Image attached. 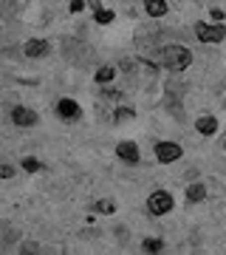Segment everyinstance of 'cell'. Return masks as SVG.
Wrapping results in <instances>:
<instances>
[{"label":"cell","instance_id":"18","mask_svg":"<svg viewBox=\"0 0 226 255\" xmlns=\"http://www.w3.org/2000/svg\"><path fill=\"white\" fill-rule=\"evenodd\" d=\"M23 255H37V244H23Z\"/></svg>","mask_w":226,"mask_h":255},{"label":"cell","instance_id":"9","mask_svg":"<svg viewBox=\"0 0 226 255\" xmlns=\"http://www.w3.org/2000/svg\"><path fill=\"white\" fill-rule=\"evenodd\" d=\"M195 128H198V133H207V136H212L218 130V119L215 117H201L198 122H195Z\"/></svg>","mask_w":226,"mask_h":255},{"label":"cell","instance_id":"6","mask_svg":"<svg viewBox=\"0 0 226 255\" xmlns=\"http://www.w3.org/2000/svg\"><path fill=\"white\" fill-rule=\"evenodd\" d=\"M116 156L122 159V162H130V164H139V159H142V153H139L136 142H119Z\"/></svg>","mask_w":226,"mask_h":255},{"label":"cell","instance_id":"17","mask_svg":"<svg viewBox=\"0 0 226 255\" xmlns=\"http://www.w3.org/2000/svg\"><path fill=\"white\" fill-rule=\"evenodd\" d=\"M23 170L34 173V170H40V162H37V159H31V156H26V159H23Z\"/></svg>","mask_w":226,"mask_h":255},{"label":"cell","instance_id":"11","mask_svg":"<svg viewBox=\"0 0 226 255\" xmlns=\"http://www.w3.org/2000/svg\"><path fill=\"white\" fill-rule=\"evenodd\" d=\"M187 199L190 201H204L207 199V187H204V184H190V187H187Z\"/></svg>","mask_w":226,"mask_h":255},{"label":"cell","instance_id":"2","mask_svg":"<svg viewBox=\"0 0 226 255\" xmlns=\"http://www.w3.org/2000/svg\"><path fill=\"white\" fill-rule=\"evenodd\" d=\"M147 210H150L153 216H164V213H170V210H172V196H170V193H164V190L153 193V196L147 199Z\"/></svg>","mask_w":226,"mask_h":255},{"label":"cell","instance_id":"14","mask_svg":"<svg viewBox=\"0 0 226 255\" xmlns=\"http://www.w3.org/2000/svg\"><path fill=\"white\" fill-rule=\"evenodd\" d=\"M113 77H116V68L113 65H102L99 71H96V82H110Z\"/></svg>","mask_w":226,"mask_h":255},{"label":"cell","instance_id":"22","mask_svg":"<svg viewBox=\"0 0 226 255\" xmlns=\"http://www.w3.org/2000/svg\"><path fill=\"white\" fill-rule=\"evenodd\" d=\"M224 147H226V142H224Z\"/></svg>","mask_w":226,"mask_h":255},{"label":"cell","instance_id":"5","mask_svg":"<svg viewBox=\"0 0 226 255\" xmlns=\"http://www.w3.org/2000/svg\"><path fill=\"white\" fill-rule=\"evenodd\" d=\"M57 111H60V117H63L65 122H76V119L82 117V108L74 100H60L57 102Z\"/></svg>","mask_w":226,"mask_h":255},{"label":"cell","instance_id":"12","mask_svg":"<svg viewBox=\"0 0 226 255\" xmlns=\"http://www.w3.org/2000/svg\"><path fill=\"white\" fill-rule=\"evenodd\" d=\"M90 210H96V213H113V210H116V201L113 199H99V201L90 204Z\"/></svg>","mask_w":226,"mask_h":255},{"label":"cell","instance_id":"19","mask_svg":"<svg viewBox=\"0 0 226 255\" xmlns=\"http://www.w3.org/2000/svg\"><path fill=\"white\" fill-rule=\"evenodd\" d=\"M102 97H105V100H116V97H122V94H119L116 88H113V91L108 88V91H102Z\"/></svg>","mask_w":226,"mask_h":255},{"label":"cell","instance_id":"21","mask_svg":"<svg viewBox=\"0 0 226 255\" xmlns=\"http://www.w3.org/2000/svg\"><path fill=\"white\" fill-rule=\"evenodd\" d=\"M11 176H14V170H11L9 164H6V167H3V179H11Z\"/></svg>","mask_w":226,"mask_h":255},{"label":"cell","instance_id":"15","mask_svg":"<svg viewBox=\"0 0 226 255\" xmlns=\"http://www.w3.org/2000/svg\"><path fill=\"white\" fill-rule=\"evenodd\" d=\"M136 117V111H130V108H116L113 111V119L116 122H127V119H133Z\"/></svg>","mask_w":226,"mask_h":255},{"label":"cell","instance_id":"7","mask_svg":"<svg viewBox=\"0 0 226 255\" xmlns=\"http://www.w3.org/2000/svg\"><path fill=\"white\" fill-rule=\"evenodd\" d=\"M11 119H14V125H20V128H31L37 122V114L31 108H23V105H20V108L11 111Z\"/></svg>","mask_w":226,"mask_h":255},{"label":"cell","instance_id":"3","mask_svg":"<svg viewBox=\"0 0 226 255\" xmlns=\"http://www.w3.org/2000/svg\"><path fill=\"white\" fill-rule=\"evenodd\" d=\"M195 34H198L201 43H221L226 37V28L224 26H207V23H198L195 26Z\"/></svg>","mask_w":226,"mask_h":255},{"label":"cell","instance_id":"13","mask_svg":"<svg viewBox=\"0 0 226 255\" xmlns=\"http://www.w3.org/2000/svg\"><path fill=\"white\" fill-rule=\"evenodd\" d=\"M142 247H145V253L158 255L164 250V241H161V238H145V244H142Z\"/></svg>","mask_w":226,"mask_h":255},{"label":"cell","instance_id":"4","mask_svg":"<svg viewBox=\"0 0 226 255\" xmlns=\"http://www.w3.org/2000/svg\"><path fill=\"white\" fill-rule=\"evenodd\" d=\"M155 156H158V162H175V159H181V145H175V142H158L155 145Z\"/></svg>","mask_w":226,"mask_h":255},{"label":"cell","instance_id":"16","mask_svg":"<svg viewBox=\"0 0 226 255\" xmlns=\"http://www.w3.org/2000/svg\"><path fill=\"white\" fill-rule=\"evenodd\" d=\"M96 23H113V11H108V9H96Z\"/></svg>","mask_w":226,"mask_h":255},{"label":"cell","instance_id":"20","mask_svg":"<svg viewBox=\"0 0 226 255\" xmlns=\"http://www.w3.org/2000/svg\"><path fill=\"white\" fill-rule=\"evenodd\" d=\"M82 9H85V3H82V0H74V3H71V11H74V14H76V11H82Z\"/></svg>","mask_w":226,"mask_h":255},{"label":"cell","instance_id":"10","mask_svg":"<svg viewBox=\"0 0 226 255\" xmlns=\"http://www.w3.org/2000/svg\"><path fill=\"white\" fill-rule=\"evenodd\" d=\"M147 14H153V17H161V14H167V3L164 0H147Z\"/></svg>","mask_w":226,"mask_h":255},{"label":"cell","instance_id":"8","mask_svg":"<svg viewBox=\"0 0 226 255\" xmlns=\"http://www.w3.org/2000/svg\"><path fill=\"white\" fill-rule=\"evenodd\" d=\"M23 51H26L28 57H43L51 51V46H48V40H28L26 46H23Z\"/></svg>","mask_w":226,"mask_h":255},{"label":"cell","instance_id":"1","mask_svg":"<svg viewBox=\"0 0 226 255\" xmlns=\"http://www.w3.org/2000/svg\"><path fill=\"white\" fill-rule=\"evenodd\" d=\"M161 60L172 71H187L192 63V54H190V48H184V46H167L161 51Z\"/></svg>","mask_w":226,"mask_h":255}]
</instances>
